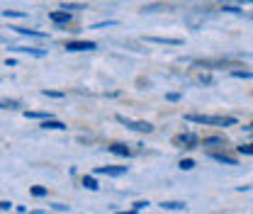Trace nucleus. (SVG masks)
<instances>
[{
    "instance_id": "nucleus-1",
    "label": "nucleus",
    "mask_w": 253,
    "mask_h": 214,
    "mask_svg": "<svg viewBox=\"0 0 253 214\" xmlns=\"http://www.w3.org/2000/svg\"><path fill=\"white\" fill-rule=\"evenodd\" d=\"M185 122L205 124V127H236V117H224V115H195L188 112Z\"/></svg>"
},
{
    "instance_id": "nucleus-2",
    "label": "nucleus",
    "mask_w": 253,
    "mask_h": 214,
    "mask_svg": "<svg viewBox=\"0 0 253 214\" xmlns=\"http://www.w3.org/2000/svg\"><path fill=\"white\" fill-rule=\"evenodd\" d=\"M173 146L185 149V151H192V149H197V146H200V136H197L195 131H183V134H175V136H173Z\"/></svg>"
},
{
    "instance_id": "nucleus-3",
    "label": "nucleus",
    "mask_w": 253,
    "mask_h": 214,
    "mask_svg": "<svg viewBox=\"0 0 253 214\" xmlns=\"http://www.w3.org/2000/svg\"><path fill=\"white\" fill-rule=\"evenodd\" d=\"M120 124H125L126 129H131V131H139V134H151L154 131V124L151 122H144V120H129L125 115H117L115 117Z\"/></svg>"
},
{
    "instance_id": "nucleus-4",
    "label": "nucleus",
    "mask_w": 253,
    "mask_h": 214,
    "mask_svg": "<svg viewBox=\"0 0 253 214\" xmlns=\"http://www.w3.org/2000/svg\"><path fill=\"white\" fill-rule=\"evenodd\" d=\"M66 51H95L97 49V44L95 42H85V39H71V42H66V46H63Z\"/></svg>"
},
{
    "instance_id": "nucleus-5",
    "label": "nucleus",
    "mask_w": 253,
    "mask_h": 214,
    "mask_svg": "<svg viewBox=\"0 0 253 214\" xmlns=\"http://www.w3.org/2000/svg\"><path fill=\"white\" fill-rule=\"evenodd\" d=\"M49 20L54 22V25H59V27H63V25H71L73 22V12H68V10H54V12H49Z\"/></svg>"
},
{
    "instance_id": "nucleus-6",
    "label": "nucleus",
    "mask_w": 253,
    "mask_h": 214,
    "mask_svg": "<svg viewBox=\"0 0 253 214\" xmlns=\"http://www.w3.org/2000/svg\"><path fill=\"white\" fill-rule=\"evenodd\" d=\"M202 146H205L207 151H214V149H224V146H226V136H221V134H212V136H205Z\"/></svg>"
},
{
    "instance_id": "nucleus-7",
    "label": "nucleus",
    "mask_w": 253,
    "mask_h": 214,
    "mask_svg": "<svg viewBox=\"0 0 253 214\" xmlns=\"http://www.w3.org/2000/svg\"><path fill=\"white\" fill-rule=\"evenodd\" d=\"M95 173H100V175H110V178H120V175H125L126 173V166H100Z\"/></svg>"
},
{
    "instance_id": "nucleus-8",
    "label": "nucleus",
    "mask_w": 253,
    "mask_h": 214,
    "mask_svg": "<svg viewBox=\"0 0 253 214\" xmlns=\"http://www.w3.org/2000/svg\"><path fill=\"white\" fill-rule=\"evenodd\" d=\"M207 156L217 163H226V166H236V156H229L224 151H207Z\"/></svg>"
},
{
    "instance_id": "nucleus-9",
    "label": "nucleus",
    "mask_w": 253,
    "mask_h": 214,
    "mask_svg": "<svg viewBox=\"0 0 253 214\" xmlns=\"http://www.w3.org/2000/svg\"><path fill=\"white\" fill-rule=\"evenodd\" d=\"M10 30H15L17 34H22V37H32V39H49V34H46V32L30 30V27H10Z\"/></svg>"
},
{
    "instance_id": "nucleus-10",
    "label": "nucleus",
    "mask_w": 253,
    "mask_h": 214,
    "mask_svg": "<svg viewBox=\"0 0 253 214\" xmlns=\"http://www.w3.org/2000/svg\"><path fill=\"white\" fill-rule=\"evenodd\" d=\"M107 149L115 153V156H122V158H129V156L134 153L131 149H129V146H126V144H122V141H115V144H110Z\"/></svg>"
},
{
    "instance_id": "nucleus-11",
    "label": "nucleus",
    "mask_w": 253,
    "mask_h": 214,
    "mask_svg": "<svg viewBox=\"0 0 253 214\" xmlns=\"http://www.w3.org/2000/svg\"><path fill=\"white\" fill-rule=\"evenodd\" d=\"M149 44H168V46H180L183 39H170V37H146Z\"/></svg>"
},
{
    "instance_id": "nucleus-12",
    "label": "nucleus",
    "mask_w": 253,
    "mask_h": 214,
    "mask_svg": "<svg viewBox=\"0 0 253 214\" xmlns=\"http://www.w3.org/2000/svg\"><path fill=\"white\" fill-rule=\"evenodd\" d=\"M12 51H22V54H30L34 59H44L46 51L44 49H34V46H12Z\"/></svg>"
},
{
    "instance_id": "nucleus-13",
    "label": "nucleus",
    "mask_w": 253,
    "mask_h": 214,
    "mask_svg": "<svg viewBox=\"0 0 253 214\" xmlns=\"http://www.w3.org/2000/svg\"><path fill=\"white\" fill-rule=\"evenodd\" d=\"M39 127H42V129H46V131H49V129H56V131H63V129H66V124L59 122V120H54V117L44 120V122L39 124Z\"/></svg>"
},
{
    "instance_id": "nucleus-14",
    "label": "nucleus",
    "mask_w": 253,
    "mask_h": 214,
    "mask_svg": "<svg viewBox=\"0 0 253 214\" xmlns=\"http://www.w3.org/2000/svg\"><path fill=\"white\" fill-rule=\"evenodd\" d=\"M61 10H68V12H81V10H88L85 5H81V2H63Z\"/></svg>"
},
{
    "instance_id": "nucleus-15",
    "label": "nucleus",
    "mask_w": 253,
    "mask_h": 214,
    "mask_svg": "<svg viewBox=\"0 0 253 214\" xmlns=\"http://www.w3.org/2000/svg\"><path fill=\"white\" fill-rule=\"evenodd\" d=\"M221 12H229V15H244V10H241L239 5H229V2L221 5Z\"/></svg>"
},
{
    "instance_id": "nucleus-16",
    "label": "nucleus",
    "mask_w": 253,
    "mask_h": 214,
    "mask_svg": "<svg viewBox=\"0 0 253 214\" xmlns=\"http://www.w3.org/2000/svg\"><path fill=\"white\" fill-rule=\"evenodd\" d=\"M161 207H163V210H185L188 205H185V202H175V200H170V202H161Z\"/></svg>"
},
{
    "instance_id": "nucleus-17",
    "label": "nucleus",
    "mask_w": 253,
    "mask_h": 214,
    "mask_svg": "<svg viewBox=\"0 0 253 214\" xmlns=\"http://www.w3.org/2000/svg\"><path fill=\"white\" fill-rule=\"evenodd\" d=\"M25 117H27V120H42V122H44V120H49L51 115H49V112H30V110H27Z\"/></svg>"
},
{
    "instance_id": "nucleus-18",
    "label": "nucleus",
    "mask_w": 253,
    "mask_h": 214,
    "mask_svg": "<svg viewBox=\"0 0 253 214\" xmlns=\"http://www.w3.org/2000/svg\"><path fill=\"white\" fill-rule=\"evenodd\" d=\"M161 10H168V5H163V2H154V5H144V10H141V12H161Z\"/></svg>"
},
{
    "instance_id": "nucleus-19",
    "label": "nucleus",
    "mask_w": 253,
    "mask_h": 214,
    "mask_svg": "<svg viewBox=\"0 0 253 214\" xmlns=\"http://www.w3.org/2000/svg\"><path fill=\"white\" fill-rule=\"evenodd\" d=\"M234 78H253V71H244V68H234L231 71Z\"/></svg>"
},
{
    "instance_id": "nucleus-20",
    "label": "nucleus",
    "mask_w": 253,
    "mask_h": 214,
    "mask_svg": "<svg viewBox=\"0 0 253 214\" xmlns=\"http://www.w3.org/2000/svg\"><path fill=\"white\" fill-rule=\"evenodd\" d=\"M83 187H88V190H97V180H95L93 175H85V178H83Z\"/></svg>"
},
{
    "instance_id": "nucleus-21",
    "label": "nucleus",
    "mask_w": 253,
    "mask_h": 214,
    "mask_svg": "<svg viewBox=\"0 0 253 214\" xmlns=\"http://www.w3.org/2000/svg\"><path fill=\"white\" fill-rule=\"evenodd\" d=\"M2 17H27V12H20V10H2Z\"/></svg>"
},
{
    "instance_id": "nucleus-22",
    "label": "nucleus",
    "mask_w": 253,
    "mask_h": 214,
    "mask_svg": "<svg viewBox=\"0 0 253 214\" xmlns=\"http://www.w3.org/2000/svg\"><path fill=\"white\" fill-rule=\"evenodd\" d=\"M178 168H180V171H192V168H195V161H192V158H183V161L178 163Z\"/></svg>"
},
{
    "instance_id": "nucleus-23",
    "label": "nucleus",
    "mask_w": 253,
    "mask_h": 214,
    "mask_svg": "<svg viewBox=\"0 0 253 214\" xmlns=\"http://www.w3.org/2000/svg\"><path fill=\"white\" fill-rule=\"evenodd\" d=\"M17 105H20L17 100H2V102H0V107H2V110H15Z\"/></svg>"
},
{
    "instance_id": "nucleus-24",
    "label": "nucleus",
    "mask_w": 253,
    "mask_h": 214,
    "mask_svg": "<svg viewBox=\"0 0 253 214\" xmlns=\"http://www.w3.org/2000/svg\"><path fill=\"white\" fill-rule=\"evenodd\" d=\"M239 153H241V156H253V144H241V146H239Z\"/></svg>"
},
{
    "instance_id": "nucleus-25",
    "label": "nucleus",
    "mask_w": 253,
    "mask_h": 214,
    "mask_svg": "<svg viewBox=\"0 0 253 214\" xmlns=\"http://www.w3.org/2000/svg\"><path fill=\"white\" fill-rule=\"evenodd\" d=\"M32 195H34V197H44V195H46V187H42V185H34V187H32Z\"/></svg>"
},
{
    "instance_id": "nucleus-26",
    "label": "nucleus",
    "mask_w": 253,
    "mask_h": 214,
    "mask_svg": "<svg viewBox=\"0 0 253 214\" xmlns=\"http://www.w3.org/2000/svg\"><path fill=\"white\" fill-rule=\"evenodd\" d=\"M117 25V20H107V22H97V25H93V30H102V27H115Z\"/></svg>"
},
{
    "instance_id": "nucleus-27",
    "label": "nucleus",
    "mask_w": 253,
    "mask_h": 214,
    "mask_svg": "<svg viewBox=\"0 0 253 214\" xmlns=\"http://www.w3.org/2000/svg\"><path fill=\"white\" fill-rule=\"evenodd\" d=\"M42 95H44V97H63L66 92H59V90H42Z\"/></svg>"
},
{
    "instance_id": "nucleus-28",
    "label": "nucleus",
    "mask_w": 253,
    "mask_h": 214,
    "mask_svg": "<svg viewBox=\"0 0 253 214\" xmlns=\"http://www.w3.org/2000/svg\"><path fill=\"white\" fill-rule=\"evenodd\" d=\"M166 100L168 102H178L180 100V92H166Z\"/></svg>"
},
{
    "instance_id": "nucleus-29",
    "label": "nucleus",
    "mask_w": 253,
    "mask_h": 214,
    "mask_svg": "<svg viewBox=\"0 0 253 214\" xmlns=\"http://www.w3.org/2000/svg\"><path fill=\"white\" fill-rule=\"evenodd\" d=\"M197 81H200V83H205V86H210V83H212V76H207V73H202V76H200Z\"/></svg>"
},
{
    "instance_id": "nucleus-30",
    "label": "nucleus",
    "mask_w": 253,
    "mask_h": 214,
    "mask_svg": "<svg viewBox=\"0 0 253 214\" xmlns=\"http://www.w3.org/2000/svg\"><path fill=\"white\" fill-rule=\"evenodd\" d=\"M10 207H12V205H10V202H7V200H5V202H0V210H5V212H7V210H10Z\"/></svg>"
},
{
    "instance_id": "nucleus-31",
    "label": "nucleus",
    "mask_w": 253,
    "mask_h": 214,
    "mask_svg": "<svg viewBox=\"0 0 253 214\" xmlns=\"http://www.w3.org/2000/svg\"><path fill=\"white\" fill-rule=\"evenodd\" d=\"M146 205H149V202H134V210H144Z\"/></svg>"
},
{
    "instance_id": "nucleus-32",
    "label": "nucleus",
    "mask_w": 253,
    "mask_h": 214,
    "mask_svg": "<svg viewBox=\"0 0 253 214\" xmlns=\"http://www.w3.org/2000/svg\"><path fill=\"white\" fill-rule=\"evenodd\" d=\"M224 2H226V0H224ZM234 2H239V5H251L253 0H234Z\"/></svg>"
},
{
    "instance_id": "nucleus-33",
    "label": "nucleus",
    "mask_w": 253,
    "mask_h": 214,
    "mask_svg": "<svg viewBox=\"0 0 253 214\" xmlns=\"http://www.w3.org/2000/svg\"><path fill=\"white\" fill-rule=\"evenodd\" d=\"M120 214H139V210H131V212H120Z\"/></svg>"
},
{
    "instance_id": "nucleus-34",
    "label": "nucleus",
    "mask_w": 253,
    "mask_h": 214,
    "mask_svg": "<svg viewBox=\"0 0 253 214\" xmlns=\"http://www.w3.org/2000/svg\"><path fill=\"white\" fill-rule=\"evenodd\" d=\"M246 129H253V122H251V124H249V127H246Z\"/></svg>"
}]
</instances>
